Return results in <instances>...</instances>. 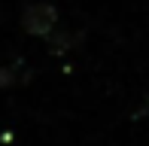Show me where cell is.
Returning <instances> with one entry per match:
<instances>
[{
    "mask_svg": "<svg viewBox=\"0 0 149 146\" xmlns=\"http://www.w3.org/2000/svg\"><path fill=\"white\" fill-rule=\"evenodd\" d=\"M55 24H58V9L46 0H37L24 9L22 15V28L28 31L31 37H52L55 34Z\"/></svg>",
    "mask_w": 149,
    "mask_h": 146,
    "instance_id": "6da1fadb",
    "label": "cell"
}]
</instances>
